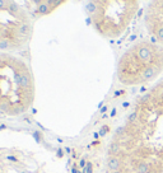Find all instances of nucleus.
I'll return each mask as SVG.
<instances>
[{"label":"nucleus","mask_w":163,"mask_h":173,"mask_svg":"<svg viewBox=\"0 0 163 173\" xmlns=\"http://www.w3.org/2000/svg\"><path fill=\"white\" fill-rule=\"evenodd\" d=\"M136 118H138V113H136V112H133V113L129 116V121L130 122H134Z\"/></svg>","instance_id":"6"},{"label":"nucleus","mask_w":163,"mask_h":173,"mask_svg":"<svg viewBox=\"0 0 163 173\" xmlns=\"http://www.w3.org/2000/svg\"><path fill=\"white\" fill-rule=\"evenodd\" d=\"M135 171H136V173H149L152 171L150 165H149L148 163H144V162H140V163H138L136 168H135Z\"/></svg>","instance_id":"2"},{"label":"nucleus","mask_w":163,"mask_h":173,"mask_svg":"<svg viewBox=\"0 0 163 173\" xmlns=\"http://www.w3.org/2000/svg\"><path fill=\"white\" fill-rule=\"evenodd\" d=\"M155 75V69L154 68H147L144 70V73H143V79L144 80H148V79H152Z\"/></svg>","instance_id":"4"},{"label":"nucleus","mask_w":163,"mask_h":173,"mask_svg":"<svg viewBox=\"0 0 163 173\" xmlns=\"http://www.w3.org/2000/svg\"><path fill=\"white\" fill-rule=\"evenodd\" d=\"M120 165H121V162L119 158H110V160H108V168L110 169H112V171H115L117 172L120 169Z\"/></svg>","instance_id":"3"},{"label":"nucleus","mask_w":163,"mask_h":173,"mask_svg":"<svg viewBox=\"0 0 163 173\" xmlns=\"http://www.w3.org/2000/svg\"><path fill=\"white\" fill-rule=\"evenodd\" d=\"M138 57H139L141 61H149L152 57H153V52H152V48L149 47L148 45H141L138 50Z\"/></svg>","instance_id":"1"},{"label":"nucleus","mask_w":163,"mask_h":173,"mask_svg":"<svg viewBox=\"0 0 163 173\" xmlns=\"http://www.w3.org/2000/svg\"><path fill=\"white\" fill-rule=\"evenodd\" d=\"M113 173H121V172H120V171H117V172H113Z\"/></svg>","instance_id":"7"},{"label":"nucleus","mask_w":163,"mask_h":173,"mask_svg":"<svg viewBox=\"0 0 163 173\" xmlns=\"http://www.w3.org/2000/svg\"><path fill=\"white\" fill-rule=\"evenodd\" d=\"M157 38L158 40H161V41H163V27H161L158 29V32H157Z\"/></svg>","instance_id":"5"}]
</instances>
